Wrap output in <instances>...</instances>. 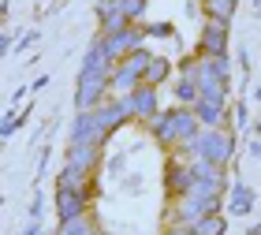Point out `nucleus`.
Masks as SVG:
<instances>
[{
  "mask_svg": "<svg viewBox=\"0 0 261 235\" xmlns=\"http://www.w3.org/2000/svg\"><path fill=\"white\" fill-rule=\"evenodd\" d=\"M56 187H67V191L90 194V172H79V168H71V164H64L60 175H56Z\"/></svg>",
  "mask_w": 261,
  "mask_h": 235,
  "instance_id": "ddd939ff",
  "label": "nucleus"
},
{
  "mask_svg": "<svg viewBox=\"0 0 261 235\" xmlns=\"http://www.w3.org/2000/svg\"><path fill=\"white\" fill-rule=\"evenodd\" d=\"M179 161H213V164H224L228 168L231 157H235V138L228 127H201L198 138H191V142H183L179 149Z\"/></svg>",
  "mask_w": 261,
  "mask_h": 235,
  "instance_id": "f257e3e1",
  "label": "nucleus"
},
{
  "mask_svg": "<svg viewBox=\"0 0 261 235\" xmlns=\"http://www.w3.org/2000/svg\"><path fill=\"white\" fill-rule=\"evenodd\" d=\"M123 15L130 27H138V19L146 15V0H123Z\"/></svg>",
  "mask_w": 261,
  "mask_h": 235,
  "instance_id": "a211bd4d",
  "label": "nucleus"
},
{
  "mask_svg": "<svg viewBox=\"0 0 261 235\" xmlns=\"http://www.w3.org/2000/svg\"><path fill=\"white\" fill-rule=\"evenodd\" d=\"M86 209H90V194L67 191V187H56V217H60V220L86 217Z\"/></svg>",
  "mask_w": 261,
  "mask_h": 235,
  "instance_id": "0eeeda50",
  "label": "nucleus"
},
{
  "mask_svg": "<svg viewBox=\"0 0 261 235\" xmlns=\"http://www.w3.org/2000/svg\"><path fill=\"white\" fill-rule=\"evenodd\" d=\"M153 116H161L157 112V86H142L130 93V120H138V123H149Z\"/></svg>",
  "mask_w": 261,
  "mask_h": 235,
  "instance_id": "6e6552de",
  "label": "nucleus"
},
{
  "mask_svg": "<svg viewBox=\"0 0 261 235\" xmlns=\"http://www.w3.org/2000/svg\"><path fill=\"white\" fill-rule=\"evenodd\" d=\"M22 235H41V224H38V220H30V228L22 231Z\"/></svg>",
  "mask_w": 261,
  "mask_h": 235,
  "instance_id": "412c9836",
  "label": "nucleus"
},
{
  "mask_svg": "<svg viewBox=\"0 0 261 235\" xmlns=\"http://www.w3.org/2000/svg\"><path fill=\"white\" fill-rule=\"evenodd\" d=\"M101 38V45H105V53L112 56V64H120L123 56H130L135 49H142V38H146V30L142 27H127V30H120V34H97Z\"/></svg>",
  "mask_w": 261,
  "mask_h": 235,
  "instance_id": "20e7f679",
  "label": "nucleus"
},
{
  "mask_svg": "<svg viewBox=\"0 0 261 235\" xmlns=\"http://www.w3.org/2000/svg\"><path fill=\"white\" fill-rule=\"evenodd\" d=\"M191 187H194V168H191V161H172V164H168V191H172L175 198H183Z\"/></svg>",
  "mask_w": 261,
  "mask_h": 235,
  "instance_id": "9b49d317",
  "label": "nucleus"
},
{
  "mask_svg": "<svg viewBox=\"0 0 261 235\" xmlns=\"http://www.w3.org/2000/svg\"><path fill=\"white\" fill-rule=\"evenodd\" d=\"M109 142V135L101 131V123H97V116L90 112H79L75 116V123H71V138H67V146H105Z\"/></svg>",
  "mask_w": 261,
  "mask_h": 235,
  "instance_id": "39448f33",
  "label": "nucleus"
},
{
  "mask_svg": "<svg viewBox=\"0 0 261 235\" xmlns=\"http://www.w3.org/2000/svg\"><path fill=\"white\" fill-rule=\"evenodd\" d=\"M246 120H250V112H246V105H235V123L246 127Z\"/></svg>",
  "mask_w": 261,
  "mask_h": 235,
  "instance_id": "6ab92c4d",
  "label": "nucleus"
},
{
  "mask_svg": "<svg viewBox=\"0 0 261 235\" xmlns=\"http://www.w3.org/2000/svg\"><path fill=\"white\" fill-rule=\"evenodd\" d=\"M235 4H239V0H235Z\"/></svg>",
  "mask_w": 261,
  "mask_h": 235,
  "instance_id": "b1692460",
  "label": "nucleus"
},
{
  "mask_svg": "<svg viewBox=\"0 0 261 235\" xmlns=\"http://www.w3.org/2000/svg\"><path fill=\"white\" fill-rule=\"evenodd\" d=\"M56 235H101V231H97V224H93L90 213H86V217H75V220H60Z\"/></svg>",
  "mask_w": 261,
  "mask_h": 235,
  "instance_id": "4468645a",
  "label": "nucleus"
},
{
  "mask_svg": "<svg viewBox=\"0 0 261 235\" xmlns=\"http://www.w3.org/2000/svg\"><path fill=\"white\" fill-rule=\"evenodd\" d=\"M228 34H231V22L205 19V27H201V53L205 56H228Z\"/></svg>",
  "mask_w": 261,
  "mask_h": 235,
  "instance_id": "423d86ee",
  "label": "nucleus"
},
{
  "mask_svg": "<svg viewBox=\"0 0 261 235\" xmlns=\"http://www.w3.org/2000/svg\"><path fill=\"white\" fill-rule=\"evenodd\" d=\"M149 60L153 56L146 49H135L130 56H123L112 71V86H109V97H130L142 82H146V71H149Z\"/></svg>",
  "mask_w": 261,
  "mask_h": 235,
  "instance_id": "7ed1b4c3",
  "label": "nucleus"
},
{
  "mask_svg": "<svg viewBox=\"0 0 261 235\" xmlns=\"http://www.w3.org/2000/svg\"><path fill=\"white\" fill-rule=\"evenodd\" d=\"M250 157H254V161H261V142H250Z\"/></svg>",
  "mask_w": 261,
  "mask_h": 235,
  "instance_id": "4be33fe9",
  "label": "nucleus"
},
{
  "mask_svg": "<svg viewBox=\"0 0 261 235\" xmlns=\"http://www.w3.org/2000/svg\"><path fill=\"white\" fill-rule=\"evenodd\" d=\"M224 217L220 213H213V217H201L198 224H194V235H224Z\"/></svg>",
  "mask_w": 261,
  "mask_h": 235,
  "instance_id": "f3484780",
  "label": "nucleus"
},
{
  "mask_svg": "<svg viewBox=\"0 0 261 235\" xmlns=\"http://www.w3.org/2000/svg\"><path fill=\"white\" fill-rule=\"evenodd\" d=\"M228 205H231V213H250V205H254V194H250V187L246 183H235L231 187V198H228Z\"/></svg>",
  "mask_w": 261,
  "mask_h": 235,
  "instance_id": "2eb2a0df",
  "label": "nucleus"
},
{
  "mask_svg": "<svg viewBox=\"0 0 261 235\" xmlns=\"http://www.w3.org/2000/svg\"><path fill=\"white\" fill-rule=\"evenodd\" d=\"M97 161H101V146H67V164H71V168L93 175Z\"/></svg>",
  "mask_w": 261,
  "mask_h": 235,
  "instance_id": "f8f14e48",
  "label": "nucleus"
},
{
  "mask_svg": "<svg viewBox=\"0 0 261 235\" xmlns=\"http://www.w3.org/2000/svg\"><path fill=\"white\" fill-rule=\"evenodd\" d=\"M257 131H261V120H257Z\"/></svg>",
  "mask_w": 261,
  "mask_h": 235,
  "instance_id": "5701e85b",
  "label": "nucleus"
},
{
  "mask_svg": "<svg viewBox=\"0 0 261 235\" xmlns=\"http://www.w3.org/2000/svg\"><path fill=\"white\" fill-rule=\"evenodd\" d=\"M194 116H198V123H201V127H224V123H228V101H217V97H198Z\"/></svg>",
  "mask_w": 261,
  "mask_h": 235,
  "instance_id": "9d476101",
  "label": "nucleus"
},
{
  "mask_svg": "<svg viewBox=\"0 0 261 235\" xmlns=\"http://www.w3.org/2000/svg\"><path fill=\"white\" fill-rule=\"evenodd\" d=\"M187 67L194 71V82H198L201 97L228 101V82H231L228 56H205V53H198L194 60H187Z\"/></svg>",
  "mask_w": 261,
  "mask_h": 235,
  "instance_id": "f03ea898",
  "label": "nucleus"
},
{
  "mask_svg": "<svg viewBox=\"0 0 261 235\" xmlns=\"http://www.w3.org/2000/svg\"><path fill=\"white\" fill-rule=\"evenodd\" d=\"M191 168H194V179L198 183H205L209 191H217V194H224L228 191V172H224V164H213V161H191Z\"/></svg>",
  "mask_w": 261,
  "mask_h": 235,
  "instance_id": "1a4fd4ad",
  "label": "nucleus"
},
{
  "mask_svg": "<svg viewBox=\"0 0 261 235\" xmlns=\"http://www.w3.org/2000/svg\"><path fill=\"white\" fill-rule=\"evenodd\" d=\"M168 75H172V64L161 60V56H153V60H149V71H146V86H161Z\"/></svg>",
  "mask_w": 261,
  "mask_h": 235,
  "instance_id": "dca6fc26",
  "label": "nucleus"
},
{
  "mask_svg": "<svg viewBox=\"0 0 261 235\" xmlns=\"http://www.w3.org/2000/svg\"><path fill=\"white\" fill-rule=\"evenodd\" d=\"M164 235H194V228H183V224H172Z\"/></svg>",
  "mask_w": 261,
  "mask_h": 235,
  "instance_id": "aec40b11",
  "label": "nucleus"
}]
</instances>
